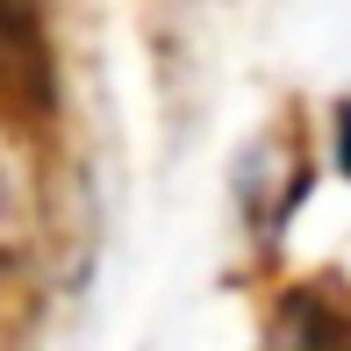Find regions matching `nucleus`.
<instances>
[{"label": "nucleus", "mask_w": 351, "mask_h": 351, "mask_svg": "<svg viewBox=\"0 0 351 351\" xmlns=\"http://www.w3.org/2000/svg\"><path fill=\"white\" fill-rule=\"evenodd\" d=\"M58 115V65L43 36V0H0V130L43 143Z\"/></svg>", "instance_id": "f257e3e1"}, {"label": "nucleus", "mask_w": 351, "mask_h": 351, "mask_svg": "<svg viewBox=\"0 0 351 351\" xmlns=\"http://www.w3.org/2000/svg\"><path fill=\"white\" fill-rule=\"evenodd\" d=\"M337 158H344V172H351V108H337Z\"/></svg>", "instance_id": "7ed1b4c3"}, {"label": "nucleus", "mask_w": 351, "mask_h": 351, "mask_svg": "<svg viewBox=\"0 0 351 351\" xmlns=\"http://www.w3.org/2000/svg\"><path fill=\"white\" fill-rule=\"evenodd\" d=\"M273 351H351V287L301 280L273 308Z\"/></svg>", "instance_id": "f03ea898"}]
</instances>
